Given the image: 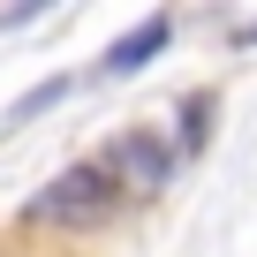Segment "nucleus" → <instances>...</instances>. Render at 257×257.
<instances>
[{"label": "nucleus", "mask_w": 257, "mask_h": 257, "mask_svg": "<svg viewBox=\"0 0 257 257\" xmlns=\"http://www.w3.org/2000/svg\"><path fill=\"white\" fill-rule=\"evenodd\" d=\"M113 204H121V182H113V167L98 159V167L53 174V182L31 197V219H53V227H98V219H113Z\"/></svg>", "instance_id": "f257e3e1"}, {"label": "nucleus", "mask_w": 257, "mask_h": 257, "mask_svg": "<svg viewBox=\"0 0 257 257\" xmlns=\"http://www.w3.org/2000/svg\"><path fill=\"white\" fill-rule=\"evenodd\" d=\"M106 167H113V182H128V189H159V182L174 174V152H167L159 137H113Z\"/></svg>", "instance_id": "f03ea898"}, {"label": "nucleus", "mask_w": 257, "mask_h": 257, "mask_svg": "<svg viewBox=\"0 0 257 257\" xmlns=\"http://www.w3.org/2000/svg\"><path fill=\"white\" fill-rule=\"evenodd\" d=\"M167 38H174V16H167V8H152L128 38H113V46H106V76H137V68L167 46Z\"/></svg>", "instance_id": "7ed1b4c3"}, {"label": "nucleus", "mask_w": 257, "mask_h": 257, "mask_svg": "<svg viewBox=\"0 0 257 257\" xmlns=\"http://www.w3.org/2000/svg\"><path fill=\"white\" fill-rule=\"evenodd\" d=\"M61 91H68V83H61V76H53V83H38V91H31V98H23V106H16V121H31V113H38V106H53V98H61Z\"/></svg>", "instance_id": "20e7f679"}, {"label": "nucleus", "mask_w": 257, "mask_h": 257, "mask_svg": "<svg viewBox=\"0 0 257 257\" xmlns=\"http://www.w3.org/2000/svg\"><path fill=\"white\" fill-rule=\"evenodd\" d=\"M234 38H242V46H257V23H242V31H234Z\"/></svg>", "instance_id": "39448f33"}]
</instances>
